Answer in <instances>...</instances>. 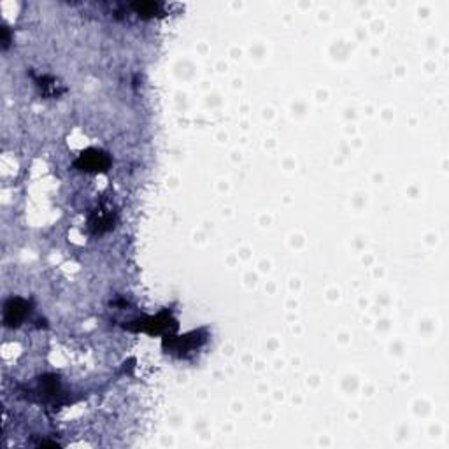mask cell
<instances>
[{"label":"cell","instance_id":"cell-1","mask_svg":"<svg viewBox=\"0 0 449 449\" xmlns=\"http://www.w3.org/2000/svg\"><path fill=\"white\" fill-rule=\"evenodd\" d=\"M127 328L132 332H146L149 335H172L177 330V322L171 312L164 311L157 316L135 319Z\"/></svg>","mask_w":449,"mask_h":449},{"label":"cell","instance_id":"cell-2","mask_svg":"<svg viewBox=\"0 0 449 449\" xmlns=\"http://www.w3.org/2000/svg\"><path fill=\"white\" fill-rule=\"evenodd\" d=\"M206 342V335H202V332H191L186 335H165L164 337V349L167 353L176 354V356H186L191 351H197L200 346Z\"/></svg>","mask_w":449,"mask_h":449},{"label":"cell","instance_id":"cell-3","mask_svg":"<svg viewBox=\"0 0 449 449\" xmlns=\"http://www.w3.org/2000/svg\"><path fill=\"white\" fill-rule=\"evenodd\" d=\"M74 167L83 172H93V174L107 172V169L111 167V157H109L105 151L97 148L85 149L78 158H75Z\"/></svg>","mask_w":449,"mask_h":449},{"label":"cell","instance_id":"cell-4","mask_svg":"<svg viewBox=\"0 0 449 449\" xmlns=\"http://www.w3.org/2000/svg\"><path fill=\"white\" fill-rule=\"evenodd\" d=\"M116 218H118V214H116L115 206L109 202H100L88 218L90 232L95 233V236L109 232V230L115 228Z\"/></svg>","mask_w":449,"mask_h":449},{"label":"cell","instance_id":"cell-5","mask_svg":"<svg viewBox=\"0 0 449 449\" xmlns=\"http://www.w3.org/2000/svg\"><path fill=\"white\" fill-rule=\"evenodd\" d=\"M30 311V304L21 297H13L4 305V323L9 328L20 327Z\"/></svg>","mask_w":449,"mask_h":449},{"label":"cell","instance_id":"cell-6","mask_svg":"<svg viewBox=\"0 0 449 449\" xmlns=\"http://www.w3.org/2000/svg\"><path fill=\"white\" fill-rule=\"evenodd\" d=\"M39 391L41 397L44 400H53L60 395V383L58 377L44 376L39 379Z\"/></svg>","mask_w":449,"mask_h":449},{"label":"cell","instance_id":"cell-7","mask_svg":"<svg viewBox=\"0 0 449 449\" xmlns=\"http://www.w3.org/2000/svg\"><path fill=\"white\" fill-rule=\"evenodd\" d=\"M37 86H39L41 93H43L44 97H58L60 93L63 92V86L60 85L58 79L51 78V75H43V78H39Z\"/></svg>","mask_w":449,"mask_h":449},{"label":"cell","instance_id":"cell-8","mask_svg":"<svg viewBox=\"0 0 449 449\" xmlns=\"http://www.w3.org/2000/svg\"><path fill=\"white\" fill-rule=\"evenodd\" d=\"M132 9L135 11V14H139L141 18H153L162 14V4L158 2H135L132 4Z\"/></svg>","mask_w":449,"mask_h":449},{"label":"cell","instance_id":"cell-9","mask_svg":"<svg viewBox=\"0 0 449 449\" xmlns=\"http://www.w3.org/2000/svg\"><path fill=\"white\" fill-rule=\"evenodd\" d=\"M2 44H4V50H6L7 46H9V32H7V26H2Z\"/></svg>","mask_w":449,"mask_h":449}]
</instances>
